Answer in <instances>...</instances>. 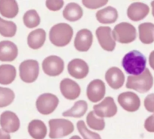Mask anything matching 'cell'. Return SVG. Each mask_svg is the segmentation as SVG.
<instances>
[{
	"label": "cell",
	"instance_id": "cell-33",
	"mask_svg": "<svg viewBox=\"0 0 154 139\" xmlns=\"http://www.w3.org/2000/svg\"><path fill=\"white\" fill-rule=\"evenodd\" d=\"M108 0H83L82 3L86 7L90 9H97L105 5Z\"/></svg>",
	"mask_w": 154,
	"mask_h": 139
},
{
	"label": "cell",
	"instance_id": "cell-35",
	"mask_svg": "<svg viewBox=\"0 0 154 139\" xmlns=\"http://www.w3.org/2000/svg\"><path fill=\"white\" fill-rule=\"evenodd\" d=\"M144 107L149 112L154 113V94H150L146 97L144 101Z\"/></svg>",
	"mask_w": 154,
	"mask_h": 139
},
{
	"label": "cell",
	"instance_id": "cell-4",
	"mask_svg": "<svg viewBox=\"0 0 154 139\" xmlns=\"http://www.w3.org/2000/svg\"><path fill=\"white\" fill-rule=\"evenodd\" d=\"M50 133L51 139H59L72 134L75 130V126L72 121L63 118L51 119L49 120Z\"/></svg>",
	"mask_w": 154,
	"mask_h": 139
},
{
	"label": "cell",
	"instance_id": "cell-6",
	"mask_svg": "<svg viewBox=\"0 0 154 139\" xmlns=\"http://www.w3.org/2000/svg\"><path fill=\"white\" fill-rule=\"evenodd\" d=\"M20 77L26 83L35 82L39 75V64L36 60L29 59L23 61L19 67Z\"/></svg>",
	"mask_w": 154,
	"mask_h": 139
},
{
	"label": "cell",
	"instance_id": "cell-24",
	"mask_svg": "<svg viewBox=\"0 0 154 139\" xmlns=\"http://www.w3.org/2000/svg\"><path fill=\"white\" fill-rule=\"evenodd\" d=\"M19 12L17 2L14 0H0V13L5 17L14 18Z\"/></svg>",
	"mask_w": 154,
	"mask_h": 139
},
{
	"label": "cell",
	"instance_id": "cell-39",
	"mask_svg": "<svg viewBox=\"0 0 154 139\" xmlns=\"http://www.w3.org/2000/svg\"><path fill=\"white\" fill-rule=\"evenodd\" d=\"M69 139H82V138H81L78 135H73V136H72V137H71Z\"/></svg>",
	"mask_w": 154,
	"mask_h": 139
},
{
	"label": "cell",
	"instance_id": "cell-38",
	"mask_svg": "<svg viewBox=\"0 0 154 139\" xmlns=\"http://www.w3.org/2000/svg\"><path fill=\"white\" fill-rule=\"evenodd\" d=\"M0 139H11V135L0 129Z\"/></svg>",
	"mask_w": 154,
	"mask_h": 139
},
{
	"label": "cell",
	"instance_id": "cell-16",
	"mask_svg": "<svg viewBox=\"0 0 154 139\" xmlns=\"http://www.w3.org/2000/svg\"><path fill=\"white\" fill-rule=\"evenodd\" d=\"M60 91L63 97L69 100H76L81 94L80 85L71 79H63L60 85Z\"/></svg>",
	"mask_w": 154,
	"mask_h": 139
},
{
	"label": "cell",
	"instance_id": "cell-34",
	"mask_svg": "<svg viewBox=\"0 0 154 139\" xmlns=\"http://www.w3.org/2000/svg\"><path fill=\"white\" fill-rule=\"evenodd\" d=\"M64 5V1L62 0H48L46 1V7L51 11L60 10Z\"/></svg>",
	"mask_w": 154,
	"mask_h": 139
},
{
	"label": "cell",
	"instance_id": "cell-2",
	"mask_svg": "<svg viewBox=\"0 0 154 139\" xmlns=\"http://www.w3.org/2000/svg\"><path fill=\"white\" fill-rule=\"evenodd\" d=\"M72 27L67 23H58L50 30L49 39L51 43L58 47H63L69 44L73 37Z\"/></svg>",
	"mask_w": 154,
	"mask_h": 139
},
{
	"label": "cell",
	"instance_id": "cell-20",
	"mask_svg": "<svg viewBox=\"0 0 154 139\" xmlns=\"http://www.w3.org/2000/svg\"><path fill=\"white\" fill-rule=\"evenodd\" d=\"M46 40V31L43 28H37L31 31L27 37L28 46L32 49H38L43 46Z\"/></svg>",
	"mask_w": 154,
	"mask_h": 139
},
{
	"label": "cell",
	"instance_id": "cell-32",
	"mask_svg": "<svg viewBox=\"0 0 154 139\" xmlns=\"http://www.w3.org/2000/svg\"><path fill=\"white\" fill-rule=\"evenodd\" d=\"M77 128L84 139H102L100 135L87 129L84 120H79L77 123Z\"/></svg>",
	"mask_w": 154,
	"mask_h": 139
},
{
	"label": "cell",
	"instance_id": "cell-27",
	"mask_svg": "<svg viewBox=\"0 0 154 139\" xmlns=\"http://www.w3.org/2000/svg\"><path fill=\"white\" fill-rule=\"evenodd\" d=\"M88 109V105L85 100H78L74 104L73 107L63 113V117H72L80 118L84 116Z\"/></svg>",
	"mask_w": 154,
	"mask_h": 139
},
{
	"label": "cell",
	"instance_id": "cell-25",
	"mask_svg": "<svg viewBox=\"0 0 154 139\" xmlns=\"http://www.w3.org/2000/svg\"><path fill=\"white\" fill-rule=\"evenodd\" d=\"M139 39L144 44H150L154 42V24L144 22L138 26Z\"/></svg>",
	"mask_w": 154,
	"mask_h": 139
},
{
	"label": "cell",
	"instance_id": "cell-5",
	"mask_svg": "<svg viewBox=\"0 0 154 139\" xmlns=\"http://www.w3.org/2000/svg\"><path fill=\"white\" fill-rule=\"evenodd\" d=\"M112 36L115 41L120 43L127 44L136 39V28L129 22H123L117 24L112 31Z\"/></svg>",
	"mask_w": 154,
	"mask_h": 139
},
{
	"label": "cell",
	"instance_id": "cell-9",
	"mask_svg": "<svg viewBox=\"0 0 154 139\" xmlns=\"http://www.w3.org/2000/svg\"><path fill=\"white\" fill-rule=\"evenodd\" d=\"M120 106L129 112H135L139 109L141 100L138 94L132 91H126L119 94L117 97Z\"/></svg>",
	"mask_w": 154,
	"mask_h": 139
},
{
	"label": "cell",
	"instance_id": "cell-22",
	"mask_svg": "<svg viewBox=\"0 0 154 139\" xmlns=\"http://www.w3.org/2000/svg\"><path fill=\"white\" fill-rule=\"evenodd\" d=\"M96 19L99 22L103 24H111L115 22L118 18V12L114 7L108 6L98 10L96 14Z\"/></svg>",
	"mask_w": 154,
	"mask_h": 139
},
{
	"label": "cell",
	"instance_id": "cell-17",
	"mask_svg": "<svg viewBox=\"0 0 154 139\" xmlns=\"http://www.w3.org/2000/svg\"><path fill=\"white\" fill-rule=\"evenodd\" d=\"M105 80L111 88L114 90L120 89L124 85V73L118 67H112L105 73Z\"/></svg>",
	"mask_w": 154,
	"mask_h": 139
},
{
	"label": "cell",
	"instance_id": "cell-8",
	"mask_svg": "<svg viewBox=\"0 0 154 139\" xmlns=\"http://www.w3.org/2000/svg\"><path fill=\"white\" fill-rule=\"evenodd\" d=\"M64 61L57 55H50L42 62V70L49 76H60L64 70Z\"/></svg>",
	"mask_w": 154,
	"mask_h": 139
},
{
	"label": "cell",
	"instance_id": "cell-23",
	"mask_svg": "<svg viewBox=\"0 0 154 139\" xmlns=\"http://www.w3.org/2000/svg\"><path fill=\"white\" fill-rule=\"evenodd\" d=\"M63 17L70 22L79 20L84 15V10L78 4L75 2L69 3L63 12Z\"/></svg>",
	"mask_w": 154,
	"mask_h": 139
},
{
	"label": "cell",
	"instance_id": "cell-7",
	"mask_svg": "<svg viewBox=\"0 0 154 139\" xmlns=\"http://www.w3.org/2000/svg\"><path fill=\"white\" fill-rule=\"evenodd\" d=\"M60 100L58 97L51 93H45L38 97L35 106L38 111L44 115L51 114L56 110Z\"/></svg>",
	"mask_w": 154,
	"mask_h": 139
},
{
	"label": "cell",
	"instance_id": "cell-37",
	"mask_svg": "<svg viewBox=\"0 0 154 139\" xmlns=\"http://www.w3.org/2000/svg\"><path fill=\"white\" fill-rule=\"evenodd\" d=\"M149 64L150 67L154 70V50L152 51L149 56Z\"/></svg>",
	"mask_w": 154,
	"mask_h": 139
},
{
	"label": "cell",
	"instance_id": "cell-18",
	"mask_svg": "<svg viewBox=\"0 0 154 139\" xmlns=\"http://www.w3.org/2000/svg\"><path fill=\"white\" fill-rule=\"evenodd\" d=\"M150 13V7L142 2H134L127 9V16L129 19L138 22L144 19Z\"/></svg>",
	"mask_w": 154,
	"mask_h": 139
},
{
	"label": "cell",
	"instance_id": "cell-30",
	"mask_svg": "<svg viewBox=\"0 0 154 139\" xmlns=\"http://www.w3.org/2000/svg\"><path fill=\"white\" fill-rule=\"evenodd\" d=\"M17 25L12 21H7L0 17V34L5 37H12L16 34Z\"/></svg>",
	"mask_w": 154,
	"mask_h": 139
},
{
	"label": "cell",
	"instance_id": "cell-28",
	"mask_svg": "<svg viewBox=\"0 0 154 139\" xmlns=\"http://www.w3.org/2000/svg\"><path fill=\"white\" fill-rule=\"evenodd\" d=\"M23 21L26 27L29 28H33L40 25L41 18L38 12L34 9H32L27 10L24 13L23 16Z\"/></svg>",
	"mask_w": 154,
	"mask_h": 139
},
{
	"label": "cell",
	"instance_id": "cell-12",
	"mask_svg": "<svg viewBox=\"0 0 154 139\" xmlns=\"http://www.w3.org/2000/svg\"><path fill=\"white\" fill-rule=\"evenodd\" d=\"M0 126L2 129L7 133H14L18 131L20 126L17 115L11 111H5L0 116Z\"/></svg>",
	"mask_w": 154,
	"mask_h": 139
},
{
	"label": "cell",
	"instance_id": "cell-19",
	"mask_svg": "<svg viewBox=\"0 0 154 139\" xmlns=\"http://www.w3.org/2000/svg\"><path fill=\"white\" fill-rule=\"evenodd\" d=\"M18 55V49L14 43L9 40L0 42V61H13Z\"/></svg>",
	"mask_w": 154,
	"mask_h": 139
},
{
	"label": "cell",
	"instance_id": "cell-3",
	"mask_svg": "<svg viewBox=\"0 0 154 139\" xmlns=\"http://www.w3.org/2000/svg\"><path fill=\"white\" fill-rule=\"evenodd\" d=\"M153 85V77L150 70H146L138 76H129L126 87L139 93H146L150 91Z\"/></svg>",
	"mask_w": 154,
	"mask_h": 139
},
{
	"label": "cell",
	"instance_id": "cell-1",
	"mask_svg": "<svg viewBox=\"0 0 154 139\" xmlns=\"http://www.w3.org/2000/svg\"><path fill=\"white\" fill-rule=\"evenodd\" d=\"M147 59L138 50H132L126 53L122 60L125 71L129 75H141L146 70Z\"/></svg>",
	"mask_w": 154,
	"mask_h": 139
},
{
	"label": "cell",
	"instance_id": "cell-13",
	"mask_svg": "<svg viewBox=\"0 0 154 139\" xmlns=\"http://www.w3.org/2000/svg\"><path fill=\"white\" fill-rule=\"evenodd\" d=\"M106 88L104 82L101 79H94L87 85V96L92 103H97L104 98Z\"/></svg>",
	"mask_w": 154,
	"mask_h": 139
},
{
	"label": "cell",
	"instance_id": "cell-21",
	"mask_svg": "<svg viewBox=\"0 0 154 139\" xmlns=\"http://www.w3.org/2000/svg\"><path fill=\"white\" fill-rule=\"evenodd\" d=\"M28 132L33 139H45L48 133V129L42 120H32L28 125Z\"/></svg>",
	"mask_w": 154,
	"mask_h": 139
},
{
	"label": "cell",
	"instance_id": "cell-14",
	"mask_svg": "<svg viewBox=\"0 0 154 139\" xmlns=\"http://www.w3.org/2000/svg\"><path fill=\"white\" fill-rule=\"evenodd\" d=\"M67 68L69 75L77 79H82L87 77L90 71L87 63L81 58H75L69 61Z\"/></svg>",
	"mask_w": 154,
	"mask_h": 139
},
{
	"label": "cell",
	"instance_id": "cell-40",
	"mask_svg": "<svg viewBox=\"0 0 154 139\" xmlns=\"http://www.w3.org/2000/svg\"><path fill=\"white\" fill-rule=\"evenodd\" d=\"M151 7H152V14L154 16V1H151Z\"/></svg>",
	"mask_w": 154,
	"mask_h": 139
},
{
	"label": "cell",
	"instance_id": "cell-36",
	"mask_svg": "<svg viewBox=\"0 0 154 139\" xmlns=\"http://www.w3.org/2000/svg\"><path fill=\"white\" fill-rule=\"evenodd\" d=\"M144 128L149 132H154V114L145 120Z\"/></svg>",
	"mask_w": 154,
	"mask_h": 139
},
{
	"label": "cell",
	"instance_id": "cell-10",
	"mask_svg": "<svg viewBox=\"0 0 154 139\" xmlns=\"http://www.w3.org/2000/svg\"><path fill=\"white\" fill-rule=\"evenodd\" d=\"M96 35L101 47L107 52H113L116 47V41L112 36L109 26H100L96 29Z\"/></svg>",
	"mask_w": 154,
	"mask_h": 139
},
{
	"label": "cell",
	"instance_id": "cell-15",
	"mask_svg": "<svg viewBox=\"0 0 154 139\" xmlns=\"http://www.w3.org/2000/svg\"><path fill=\"white\" fill-rule=\"evenodd\" d=\"M93 35L91 31L84 28L76 34L74 46L78 52H87L93 44Z\"/></svg>",
	"mask_w": 154,
	"mask_h": 139
},
{
	"label": "cell",
	"instance_id": "cell-31",
	"mask_svg": "<svg viewBox=\"0 0 154 139\" xmlns=\"http://www.w3.org/2000/svg\"><path fill=\"white\" fill-rule=\"evenodd\" d=\"M15 94L11 89L0 87V108L6 107L13 103Z\"/></svg>",
	"mask_w": 154,
	"mask_h": 139
},
{
	"label": "cell",
	"instance_id": "cell-29",
	"mask_svg": "<svg viewBox=\"0 0 154 139\" xmlns=\"http://www.w3.org/2000/svg\"><path fill=\"white\" fill-rule=\"evenodd\" d=\"M87 123L90 129L96 131H102L105 127V121L104 118L98 117L93 111H90L87 114Z\"/></svg>",
	"mask_w": 154,
	"mask_h": 139
},
{
	"label": "cell",
	"instance_id": "cell-11",
	"mask_svg": "<svg viewBox=\"0 0 154 139\" xmlns=\"http://www.w3.org/2000/svg\"><path fill=\"white\" fill-rule=\"evenodd\" d=\"M93 111L99 117H112L117 114V106L113 97H107L100 103L93 106Z\"/></svg>",
	"mask_w": 154,
	"mask_h": 139
},
{
	"label": "cell",
	"instance_id": "cell-26",
	"mask_svg": "<svg viewBox=\"0 0 154 139\" xmlns=\"http://www.w3.org/2000/svg\"><path fill=\"white\" fill-rule=\"evenodd\" d=\"M17 76L16 68L11 64L0 65V84L9 85L14 81Z\"/></svg>",
	"mask_w": 154,
	"mask_h": 139
}]
</instances>
